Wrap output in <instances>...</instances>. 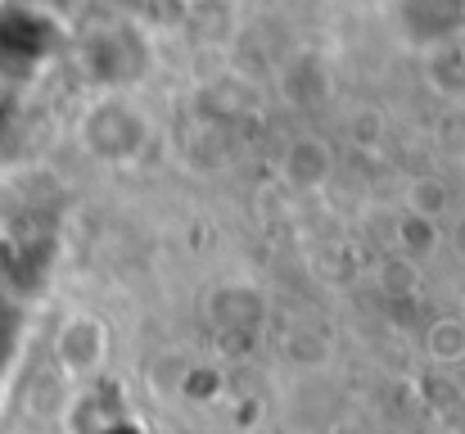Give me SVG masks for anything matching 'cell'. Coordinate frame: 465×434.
<instances>
[{
	"instance_id": "obj_1",
	"label": "cell",
	"mask_w": 465,
	"mask_h": 434,
	"mask_svg": "<svg viewBox=\"0 0 465 434\" xmlns=\"http://www.w3.org/2000/svg\"><path fill=\"white\" fill-rule=\"evenodd\" d=\"M104 335H109L104 321H95V317H68L64 330L54 335V362H59V371L68 380L95 376L100 362H104V348H109Z\"/></svg>"
},
{
	"instance_id": "obj_2",
	"label": "cell",
	"mask_w": 465,
	"mask_h": 434,
	"mask_svg": "<svg viewBox=\"0 0 465 434\" xmlns=\"http://www.w3.org/2000/svg\"><path fill=\"white\" fill-rule=\"evenodd\" d=\"M285 177H290L294 186H303V190L321 186V181L330 177V149L321 141L290 145V154H285Z\"/></svg>"
},
{
	"instance_id": "obj_3",
	"label": "cell",
	"mask_w": 465,
	"mask_h": 434,
	"mask_svg": "<svg viewBox=\"0 0 465 434\" xmlns=\"http://www.w3.org/2000/svg\"><path fill=\"white\" fill-rule=\"evenodd\" d=\"M425 348H430L434 362H461L465 358V321L461 317H443V321H434L430 335H425Z\"/></svg>"
},
{
	"instance_id": "obj_4",
	"label": "cell",
	"mask_w": 465,
	"mask_h": 434,
	"mask_svg": "<svg viewBox=\"0 0 465 434\" xmlns=\"http://www.w3.org/2000/svg\"><path fill=\"white\" fill-rule=\"evenodd\" d=\"M398 245H402V254H411V258H430V254L439 249V222L416 217V213H402V222H398Z\"/></svg>"
},
{
	"instance_id": "obj_5",
	"label": "cell",
	"mask_w": 465,
	"mask_h": 434,
	"mask_svg": "<svg viewBox=\"0 0 465 434\" xmlns=\"http://www.w3.org/2000/svg\"><path fill=\"white\" fill-rule=\"evenodd\" d=\"M407 204H411L407 213L439 222V213H448V190H443V181L425 177V181H416V186H411V199H407Z\"/></svg>"
},
{
	"instance_id": "obj_6",
	"label": "cell",
	"mask_w": 465,
	"mask_h": 434,
	"mask_svg": "<svg viewBox=\"0 0 465 434\" xmlns=\"http://www.w3.org/2000/svg\"><path fill=\"white\" fill-rule=\"evenodd\" d=\"M461 321H465V317H461Z\"/></svg>"
}]
</instances>
